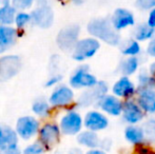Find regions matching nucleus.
Masks as SVG:
<instances>
[{
	"label": "nucleus",
	"mask_w": 155,
	"mask_h": 154,
	"mask_svg": "<svg viewBox=\"0 0 155 154\" xmlns=\"http://www.w3.org/2000/svg\"><path fill=\"white\" fill-rule=\"evenodd\" d=\"M87 30L91 37L109 45L117 47L121 43L120 34L114 29L110 18H94L88 23Z\"/></svg>",
	"instance_id": "nucleus-1"
},
{
	"label": "nucleus",
	"mask_w": 155,
	"mask_h": 154,
	"mask_svg": "<svg viewBox=\"0 0 155 154\" xmlns=\"http://www.w3.org/2000/svg\"><path fill=\"white\" fill-rule=\"evenodd\" d=\"M100 41L94 37H87L81 40H78L77 44L75 45L73 50L72 57L76 61L82 62L84 60H88L93 58L98 51L100 50Z\"/></svg>",
	"instance_id": "nucleus-2"
},
{
	"label": "nucleus",
	"mask_w": 155,
	"mask_h": 154,
	"mask_svg": "<svg viewBox=\"0 0 155 154\" xmlns=\"http://www.w3.org/2000/svg\"><path fill=\"white\" fill-rule=\"evenodd\" d=\"M80 28L77 25H70L60 30L58 33L56 41L57 44L62 51L64 52H73L75 45L78 42Z\"/></svg>",
	"instance_id": "nucleus-3"
},
{
	"label": "nucleus",
	"mask_w": 155,
	"mask_h": 154,
	"mask_svg": "<svg viewBox=\"0 0 155 154\" xmlns=\"http://www.w3.org/2000/svg\"><path fill=\"white\" fill-rule=\"evenodd\" d=\"M109 92V86L106 81H98L95 87L87 89L80 94L78 98V105L80 107H90L92 105H97L98 101L106 96Z\"/></svg>",
	"instance_id": "nucleus-4"
},
{
	"label": "nucleus",
	"mask_w": 155,
	"mask_h": 154,
	"mask_svg": "<svg viewBox=\"0 0 155 154\" xmlns=\"http://www.w3.org/2000/svg\"><path fill=\"white\" fill-rule=\"evenodd\" d=\"M98 81L97 77L90 72L88 66H80L70 78V84L74 89H91L95 87Z\"/></svg>",
	"instance_id": "nucleus-5"
},
{
	"label": "nucleus",
	"mask_w": 155,
	"mask_h": 154,
	"mask_svg": "<svg viewBox=\"0 0 155 154\" xmlns=\"http://www.w3.org/2000/svg\"><path fill=\"white\" fill-rule=\"evenodd\" d=\"M112 94L124 100L132 99L137 94V86L129 76L121 75L112 86Z\"/></svg>",
	"instance_id": "nucleus-6"
},
{
	"label": "nucleus",
	"mask_w": 155,
	"mask_h": 154,
	"mask_svg": "<svg viewBox=\"0 0 155 154\" xmlns=\"http://www.w3.org/2000/svg\"><path fill=\"white\" fill-rule=\"evenodd\" d=\"M145 112L137 103L136 99H127L124 100V109L121 117L128 125H138L145 118Z\"/></svg>",
	"instance_id": "nucleus-7"
},
{
	"label": "nucleus",
	"mask_w": 155,
	"mask_h": 154,
	"mask_svg": "<svg viewBox=\"0 0 155 154\" xmlns=\"http://www.w3.org/2000/svg\"><path fill=\"white\" fill-rule=\"evenodd\" d=\"M84 119L76 111H69L60 120V130L65 135H76L81 132Z\"/></svg>",
	"instance_id": "nucleus-8"
},
{
	"label": "nucleus",
	"mask_w": 155,
	"mask_h": 154,
	"mask_svg": "<svg viewBox=\"0 0 155 154\" xmlns=\"http://www.w3.org/2000/svg\"><path fill=\"white\" fill-rule=\"evenodd\" d=\"M111 22L117 32L124 31L129 28L135 27V16L130 10L124 8H118L113 12L111 16Z\"/></svg>",
	"instance_id": "nucleus-9"
},
{
	"label": "nucleus",
	"mask_w": 155,
	"mask_h": 154,
	"mask_svg": "<svg viewBox=\"0 0 155 154\" xmlns=\"http://www.w3.org/2000/svg\"><path fill=\"white\" fill-rule=\"evenodd\" d=\"M96 106L106 115L118 117L121 116V113H123L124 100L113 94H107L106 96H104L98 101Z\"/></svg>",
	"instance_id": "nucleus-10"
},
{
	"label": "nucleus",
	"mask_w": 155,
	"mask_h": 154,
	"mask_svg": "<svg viewBox=\"0 0 155 154\" xmlns=\"http://www.w3.org/2000/svg\"><path fill=\"white\" fill-rule=\"evenodd\" d=\"M109 118L104 112L98 110H91L86 114L84 118V126L87 130L93 132H100L109 127Z\"/></svg>",
	"instance_id": "nucleus-11"
},
{
	"label": "nucleus",
	"mask_w": 155,
	"mask_h": 154,
	"mask_svg": "<svg viewBox=\"0 0 155 154\" xmlns=\"http://www.w3.org/2000/svg\"><path fill=\"white\" fill-rule=\"evenodd\" d=\"M20 60L16 56H6L0 59V79L8 80L20 70Z\"/></svg>",
	"instance_id": "nucleus-12"
},
{
	"label": "nucleus",
	"mask_w": 155,
	"mask_h": 154,
	"mask_svg": "<svg viewBox=\"0 0 155 154\" xmlns=\"http://www.w3.org/2000/svg\"><path fill=\"white\" fill-rule=\"evenodd\" d=\"M136 101L147 114H155V89L137 90Z\"/></svg>",
	"instance_id": "nucleus-13"
},
{
	"label": "nucleus",
	"mask_w": 155,
	"mask_h": 154,
	"mask_svg": "<svg viewBox=\"0 0 155 154\" xmlns=\"http://www.w3.org/2000/svg\"><path fill=\"white\" fill-rule=\"evenodd\" d=\"M16 130L20 137L23 139H29L38 131V121L31 116L21 117L17 121Z\"/></svg>",
	"instance_id": "nucleus-14"
},
{
	"label": "nucleus",
	"mask_w": 155,
	"mask_h": 154,
	"mask_svg": "<svg viewBox=\"0 0 155 154\" xmlns=\"http://www.w3.org/2000/svg\"><path fill=\"white\" fill-rule=\"evenodd\" d=\"M60 129L57 125L47 123L40 130V140L47 148H53L59 140Z\"/></svg>",
	"instance_id": "nucleus-15"
},
{
	"label": "nucleus",
	"mask_w": 155,
	"mask_h": 154,
	"mask_svg": "<svg viewBox=\"0 0 155 154\" xmlns=\"http://www.w3.org/2000/svg\"><path fill=\"white\" fill-rule=\"evenodd\" d=\"M74 92L71 88L67 86H60L51 95L50 101L55 107H64L73 101Z\"/></svg>",
	"instance_id": "nucleus-16"
},
{
	"label": "nucleus",
	"mask_w": 155,
	"mask_h": 154,
	"mask_svg": "<svg viewBox=\"0 0 155 154\" xmlns=\"http://www.w3.org/2000/svg\"><path fill=\"white\" fill-rule=\"evenodd\" d=\"M32 18L35 21L37 25L40 28H50L53 23L54 20V14L53 11L50 6L42 5L40 8H36L34 12L32 13Z\"/></svg>",
	"instance_id": "nucleus-17"
},
{
	"label": "nucleus",
	"mask_w": 155,
	"mask_h": 154,
	"mask_svg": "<svg viewBox=\"0 0 155 154\" xmlns=\"http://www.w3.org/2000/svg\"><path fill=\"white\" fill-rule=\"evenodd\" d=\"M124 138L131 145L138 147L145 143L146 135L143 127H139L137 125H128V127L124 129Z\"/></svg>",
	"instance_id": "nucleus-18"
},
{
	"label": "nucleus",
	"mask_w": 155,
	"mask_h": 154,
	"mask_svg": "<svg viewBox=\"0 0 155 154\" xmlns=\"http://www.w3.org/2000/svg\"><path fill=\"white\" fill-rule=\"evenodd\" d=\"M77 142L79 145L84 147H87L89 149H97L100 147V140L99 136L97 135L96 132L90 131V130H86L82 131L78 134L77 136Z\"/></svg>",
	"instance_id": "nucleus-19"
},
{
	"label": "nucleus",
	"mask_w": 155,
	"mask_h": 154,
	"mask_svg": "<svg viewBox=\"0 0 155 154\" xmlns=\"http://www.w3.org/2000/svg\"><path fill=\"white\" fill-rule=\"evenodd\" d=\"M133 38L138 42H146V41H151L155 38V30L152 29L147 22L139 23L135 25L133 30Z\"/></svg>",
	"instance_id": "nucleus-20"
},
{
	"label": "nucleus",
	"mask_w": 155,
	"mask_h": 154,
	"mask_svg": "<svg viewBox=\"0 0 155 154\" xmlns=\"http://www.w3.org/2000/svg\"><path fill=\"white\" fill-rule=\"evenodd\" d=\"M140 60L138 57H126L119 64L118 70L123 76H132L139 71Z\"/></svg>",
	"instance_id": "nucleus-21"
},
{
	"label": "nucleus",
	"mask_w": 155,
	"mask_h": 154,
	"mask_svg": "<svg viewBox=\"0 0 155 154\" xmlns=\"http://www.w3.org/2000/svg\"><path fill=\"white\" fill-rule=\"evenodd\" d=\"M120 52L126 57H138L141 53L140 42L135 40L134 38L128 39L120 45Z\"/></svg>",
	"instance_id": "nucleus-22"
},
{
	"label": "nucleus",
	"mask_w": 155,
	"mask_h": 154,
	"mask_svg": "<svg viewBox=\"0 0 155 154\" xmlns=\"http://www.w3.org/2000/svg\"><path fill=\"white\" fill-rule=\"evenodd\" d=\"M155 89V77L149 70H140L137 75V90Z\"/></svg>",
	"instance_id": "nucleus-23"
},
{
	"label": "nucleus",
	"mask_w": 155,
	"mask_h": 154,
	"mask_svg": "<svg viewBox=\"0 0 155 154\" xmlns=\"http://www.w3.org/2000/svg\"><path fill=\"white\" fill-rule=\"evenodd\" d=\"M16 31L10 27H0V50L3 51L5 48H8L15 42Z\"/></svg>",
	"instance_id": "nucleus-24"
},
{
	"label": "nucleus",
	"mask_w": 155,
	"mask_h": 154,
	"mask_svg": "<svg viewBox=\"0 0 155 154\" xmlns=\"http://www.w3.org/2000/svg\"><path fill=\"white\" fill-rule=\"evenodd\" d=\"M17 134L11 128L5 127L0 132V150L11 146H16Z\"/></svg>",
	"instance_id": "nucleus-25"
},
{
	"label": "nucleus",
	"mask_w": 155,
	"mask_h": 154,
	"mask_svg": "<svg viewBox=\"0 0 155 154\" xmlns=\"http://www.w3.org/2000/svg\"><path fill=\"white\" fill-rule=\"evenodd\" d=\"M15 19V8L5 5L0 10V22L11 25Z\"/></svg>",
	"instance_id": "nucleus-26"
},
{
	"label": "nucleus",
	"mask_w": 155,
	"mask_h": 154,
	"mask_svg": "<svg viewBox=\"0 0 155 154\" xmlns=\"http://www.w3.org/2000/svg\"><path fill=\"white\" fill-rule=\"evenodd\" d=\"M145 131L146 139L155 143V118H150L143 123V127Z\"/></svg>",
	"instance_id": "nucleus-27"
},
{
	"label": "nucleus",
	"mask_w": 155,
	"mask_h": 154,
	"mask_svg": "<svg viewBox=\"0 0 155 154\" xmlns=\"http://www.w3.org/2000/svg\"><path fill=\"white\" fill-rule=\"evenodd\" d=\"M33 111L39 116H47L50 111V108L45 101H36L33 105Z\"/></svg>",
	"instance_id": "nucleus-28"
},
{
	"label": "nucleus",
	"mask_w": 155,
	"mask_h": 154,
	"mask_svg": "<svg viewBox=\"0 0 155 154\" xmlns=\"http://www.w3.org/2000/svg\"><path fill=\"white\" fill-rule=\"evenodd\" d=\"M136 6L141 11H148L155 8V0H136Z\"/></svg>",
	"instance_id": "nucleus-29"
},
{
	"label": "nucleus",
	"mask_w": 155,
	"mask_h": 154,
	"mask_svg": "<svg viewBox=\"0 0 155 154\" xmlns=\"http://www.w3.org/2000/svg\"><path fill=\"white\" fill-rule=\"evenodd\" d=\"M43 153V146L42 144L35 143V144L29 146L25 151L23 154H42Z\"/></svg>",
	"instance_id": "nucleus-30"
},
{
	"label": "nucleus",
	"mask_w": 155,
	"mask_h": 154,
	"mask_svg": "<svg viewBox=\"0 0 155 154\" xmlns=\"http://www.w3.org/2000/svg\"><path fill=\"white\" fill-rule=\"evenodd\" d=\"M30 19H31V16H30L29 14H27V13H20V14H18L16 16L15 21H16L17 27L22 28V27H25L28 22H29Z\"/></svg>",
	"instance_id": "nucleus-31"
},
{
	"label": "nucleus",
	"mask_w": 155,
	"mask_h": 154,
	"mask_svg": "<svg viewBox=\"0 0 155 154\" xmlns=\"http://www.w3.org/2000/svg\"><path fill=\"white\" fill-rule=\"evenodd\" d=\"M34 0H13L14 8H28L32 5Z\"/></svg>",
	"instance_id": "nucleus-32"
},
{
	"label": "nucleus",
	"mask_w": 155,
	"mask_h": 154,
	"mask_svg": "<svg viewBox=\"0 0 155 154\" xmlns=\"http://www.w3.org/2000/svg\"><path fill=\"white\" fill-rule=\"evenodd\" d=\"M147 23L155 30V8L149 11L148 13V17H147Z\"/></svg>",
	"instance_id": "nucleus-33"
},
{
	"label": "nucleus",
	"mask_w": 155,
	"mask_h": 154,
	"mask_svg": "<svg viewBox=\"0 0 155 154\" xmlns=\"http://www.w3.org/2000/svg\"><path fill=\"white\" fill-rule=\"evenodd\" d=\"M133 154H155V152H153V151L150 148H148V147H145L141 145V146L136 147V149H135Z\"/></svg>",
	"instance_id": "nucleus-34"
},
{
	"label": "nucleus",
	"mask_w": 155,
	"mask_h": 154,
	"mask_svg": "<svg viewBox=\"0 0 155 154\" xmlns=\"http://www.w3.org/2000/svg\"><path fill=\"white\" fill-rule=\"evenodd\" d=\"M146 51H147V54L150 56V57H152L155 59V38L152 39L151 41H149Z\"/></svg>",
	"instance_id": "nucleus-35"
},
{
	"label": "nucleus",
	"mask_w": 155,
	"mask_h": 154,
	"mask_svg": "<svg viewBox=\"0 0 155 154\" xmlns=\"http://www.w3.org/2000/svg\"><path fill=\"white\" fill-rule=\"evenodd\" d=\"M0 154H20V150L17 148V146H11L0 150Z\"/></svg>",
	"instance_id": "nucleus-36"
},
{
	"label": "nucleus",
	"mask_w": 155,
	"mask_h": 154,
	"mask_svg": "<svg viewBox=\"0 0 155 154\" xmlns=\"http://www.w3.org/2000/svg\"><path fill=\"white\" fill-rule=\"evenodd\" d=\"M60 80H61V76H60V75H56V76H53V77H51L47 81V84H45V87H52V86H54V84H58Z\"/></svg>",
	"instance_id": "nucleus-37"
},
{
	"label": "nucleus",
	"mask_w": 155,
	"mask_h": 154,
	"mask_svg": "<svg viewBox=\"0 0 155 154\" xmlns=\"http://www.w3.org/2000/svg\"><path fill=\"white\" fill-rule=\"evenodd\" d=\"M84 154H107V152L102 150V149L97 148V149H90L88 152H86Z\"/></svg>",
	"instance_id": "nucleus-38"
},
{
	"label": "nucleus",
	"mask_w": 155,
	"mask_h": 154,
	"mask_svg": "<svg viewBox=\"0 0 155 154\" xmlns=\"http://www.w3.org/2000/svg\"><path fill=\"white\" fill-rule=\"evenodd\" d=\"M148 70H149L150 73H151V74L155 77V60L152 62L151 64H150V67H149V69H148Z\"/></svg>",
	"instance_id": "nucleus-39"
},
{
	"label": "nucleus",
	"mask_w": 155,
	"mask_h": 154,
	"mask_svg": "<svg viewBox=\"0 0 155 154\" xmlns=\"http://www.w3.org/2000/svg\"><path fill=\"white\" fill-rule=\"evenodd\" d=\"M2 2H3L4 6H5V5H8V2H10V0H2Z\"/></svg>",
	"instance_id": "nucleus-40"
},
{
	"label": "nucleus",
	"mask_w": 155,
	"mask_h": 154,
	"mask_svg": "<svg viewBox=\"0 0 155 154\" xmlns=\"http://www.w3.org/2000/svg\"><path fill=\"white\" fill-rule=\"evenodd\" d=\"M69 154H78V153H75V152H71V153H69Z\"/></svg>",
	"instance_id": "nucleus-41"
},
{
	"label": "nucleus",
	"mask_w": 155,
	"mask_h": 154,
	"mask_svg": "<svg viewBox=\"0 0 155 154\" xmlns=\"http://www.w3.org/2000/svg\"><path fill=\"white\" fill-rule=\"evenodd\" d=\"M1 130H2V128H1V127H0V132H1Z\"/></svg>",
	"instance_id": "nucleus-42"
}]
</instances>
